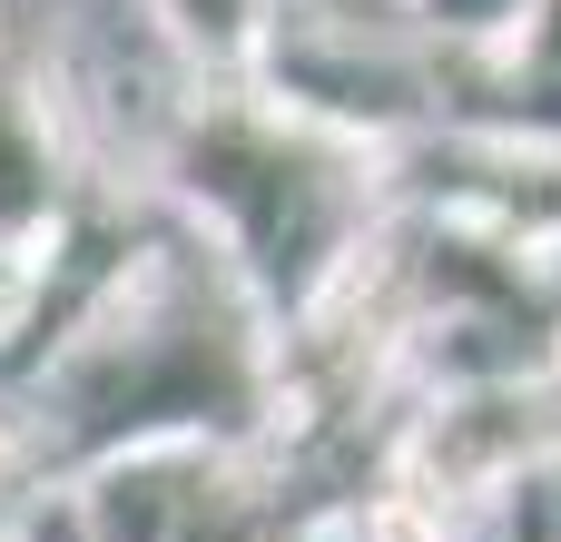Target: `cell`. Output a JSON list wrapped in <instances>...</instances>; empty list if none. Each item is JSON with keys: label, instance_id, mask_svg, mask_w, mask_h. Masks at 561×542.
<instances>
[{"label": "cell", "instance_id": "1", "mask_svg": "<svg viewBox=\"0 0 561 542\" xmlns=\"http://www.w3.org/2000/svg\"><path fill=\"white\" fill-rule=\"evenodd\" d=\"M375 542H434V523H424V513H414V504H394V513H385V523H375Z\"/></svg>", "mask_w": 561, "mask_h": 542}]
</instances>
